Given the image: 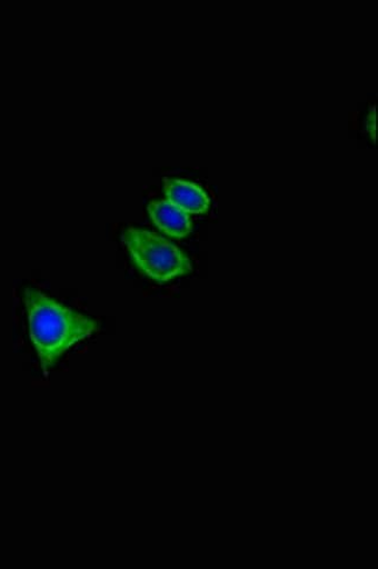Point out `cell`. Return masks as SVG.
<instances>
[{
  "label": "cell",
  "instance_id": "277c9868",
  "mask_svg": "<svg viewBox=\"0 0 378 569\" xmlns=\"http://www.w3.org/2000/svg\"><path fill=\"white\" fill-rule=\"evenodd\" d=\"M147 211L155 224L168 237L182 239L192 231V223L188 213L169 200L151 201Z\"/></svg>",
  "mask_w": 378,
  "mask_h": 569
},
{
  "label": "cell",
  "instance_id": "7a4b0ae2",
  "mask_svg": "<svg viewBox=\"0 0 378 569\" xmlns=\"http://www.w3.org/2000/svg\"><path fill=\"white\" fill-rule=\"evenodd\" d=\"M121 240L137 267L151 279L167 282L192 271L189 258L156 232L128 228Z\"/></svg>",
  "mask_w": 378,
  "mask_h": 569
},
{
  "label": "cell",
  "instance_id": "5b68a950",
  "mask_svg": "<svg viewBox=\"0 0 378 569\" xmlns=\"http://www.w3.org/2000/svg\"><path fill=\"white\" fill-rule=\"evenodd\" d=\"M367 129L370 133L372 140L375 141V107L371 108L370 113L367 119Z\"/></svg>",
  "mask_w": 378,
  "mask_h": 569
},
{
  "label": "cell",
  "instance_id": "3957f363",
  "mask_svg": "<svg viewBox=\"0 0 378 569\" xmlns=\"http://www.w3.org/2000/svg\"><path fill=\"white\" fill-rule=\"evenodd\" d=\"M165 193L168 200L190 214H206L211 204L207 192L193 183L181 179H163Z\"/></svg>",
  "mask_w": 378,
  "mask_h": 569
},
{
  "label": "cell",
  "instance_id": "6da1fadb",
  "mask_svg": "<svg viewBox=\"0 0 378 569\" xmlns=\"http://www.w3.org/2000/svg\"><path fill=\"white\" fill-rule=\"evenodd\" d=\"M23 303L28 312L31 340L44 377H48L50 369L66 352L89 339L98 329L94 320L39 290H24Z\"/></svg>",
  "mask_w": 378,
  "mask_h": 569
}]
</instances>
